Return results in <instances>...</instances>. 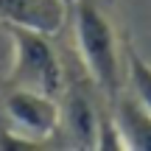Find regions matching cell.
Returning <instances> with one entry per match:
<instances>
[{"mask_svg": "<svg viewBox=\"0 0 151 151\" xmlns=\"http://www.w3.org/2000/svg\"><path fill=\"white\" fill-rule=\"evenodd\" d=\"M73 11L76 50L90 81L112 101L126 84V59L109 14L98 0H78Z\"/></svg>", "mask_w": 151, "mask_h": 151, "instance_id": "obj_1", "label": "cell"}, {"mask_svg": "<svg viewBox=\"0 0 151 151\" xmlns=\"http://www.w3.org/2000/svg\"><path fill=\"white\" fill-rule=\"evenodd\" d=\"M11 45H14V62H11L9 81L11 87H25V90L48 92V95H62L65 90V67L50 45V37L28 28L9 25Z\"/></svg>", "mask_w": 151, "mask_h": 151, "instance_id": "obj_2", "label": "cell"}, {"mask_svg": "<svg viewBox=\"0 0 151 151\" xmlns=\"http://www.w3.org/2000/svg\"><path fill=\"white\" fill-rule=\"evenodd\" d=\"M6 118L22 140H48L62 126V101L48 92L14 87L6 95Z\"/></svg>", "mask_w": 151, "mask_h": 151, "instance_id": "obj_3", "label": "cell"}, {"mask_svg": "<svg viewBox=\"0 0 151 151\" xmlns=\"http://www.w3.org/2000/svg\"><path fill=\"white\" fill-rule=\"evenodd\" d=\"M70 3L65 0H0V22L56 37L67 25Z\"/></svg>", "mask_w": 151, "mask_h": 151, "instance_id": "obj_4", "label": "cell"}, {"mask_svg": "<svg viewBox=\"0 0 151 151\" xmlns=\"http://www.w3.org/2000/svg\"><path fill=\"white\" fill-rule=\"evenodd\" d=\"M59 101H62V120L67 123L73 140L84 148H98V109L92 106L84 87L65 81Z\"/></svg>", "mask_w": 151, "mask_h": 151, "instance_id": "obj_5", "label": "cell"}, {"mask_svg": "<svg viewBox=\"0 0 151 151\" xmlns=\"http://www.w3.org/2000/svg\"><path fill=\"white\" fill-rule=\"evenodd\" d=\"M112 118L123 137V148L151 151V112L134 95L118 92L112 98Z\"/></svg>", "mask_w": 151, "mask_h": 151, "instance_id": "obj_6", "label": "cell"}, {"mask_svg": "<svg viewBox=\"0 0 151 151\" xmlns=\"http://www.w3.org/2000/svg\"><path fill=\"white\" fill-rule=\"evenodd\" d=\"M126 84L132 95L151 112V65L137 50H126Z\"/></svg>", "mask_w": 151, "mask_h": 151, "instance_id": "obj_7", "label": "cell"}, {"mask_svg": "<svg viewBox=\"0 0 151 151\" xmlns=\"http://www.w3.org/2000/svg\"><path fill=\"white\" fill-rule=\"evenodd\" d=\"M65 3H70V6H73V3H78V0H65Z\"/></svg>", "mask_w": 151, "mask_h": 151, "instance_id": "obj_8", "label": "cell"}]
</instances>
